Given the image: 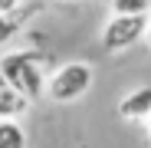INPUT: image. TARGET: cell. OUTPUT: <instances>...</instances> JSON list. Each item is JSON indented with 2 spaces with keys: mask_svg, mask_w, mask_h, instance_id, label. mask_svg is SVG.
<instances>
[{
  "mask_svg": "<svg viewBox=\"0 0 151 148\" xmlns=\"http://www.w3.org/2000/svg\"><path fill=\"white\" fill-rule=\"evenodd\" d=\"M0 76H7L17 89H23L33 102L40 95H46V69H43V56L36 49H17V53L0 56Z\"/></svg>",
  "mask_w": 151,
  "mask_h": 148,
  "instance_id": "6da1fadb",
  "label": "cell"
},
{
  "mask_svg": "<svg viewBox=\"0 0 151 148\" xmlns=\"http://www.w3.org/2000/svg\"><path fill=\"white\" fill-rule=\"evenodd\" d=\"M92 79H95V69L82 59H72V63H63L49 72V82H46V99L56 105H69V102H79V99L92 89Z\"/></svg>",
  "mask_w": 151,
  "mask_h": 148,
  "instance_id": "7a4b0ae2",
  "label": "cell"
},
{
  "mask_svg": "<svg viewBox=\"0 0 151 148\" xmlns=\"http://www.w3.org/2000/svg\"><path fill=\"white\" fill-rule=\"evenodd\" d=\"M145 30H148V13H112L99 33V43L105 53H125L145 40Z\"/></svg>",
  "mask_w": 151,
  "mask_h": 148,
  "instance_id": "3957f363",
  "label": "cell"
},
{
  "mask_svg": "<svg viewBox=\"0 0 151 148\" xmlns=\"http://www.w3.org/2000/svg\"><path fill=\"white\" fill-rule=\"evenodd\" d=\"M30 102L33 99L23 89H17L7 76H0V118H23L30 112Z\"/></svg>",
  "mask_w": 151,
  "mask_h": 148,
  "instance_id": "277c9868",
  "label": "cell"
},
{
  "mask_svg": "<svg viewBox=\"0 0 151 148\" xmlns=\"http://www.w3.org/2000/svg\"><path fill=\"white\" fill-rule=\"evenodd\" d=\"M151 115V86H138L118 102V118L125 122H145Z\"/></svg>",
  "mask_w": 151,
  "mask_h": 148,
  "instance_id": "5b68a950",
  "label": "cell"
},
{
  "mask_svg": "<svg viewBox=\"0 0 151 148\" xmlns=\"http://www.w3.org/2000/svg\"><path fill=\"white\" fill-rule=\"evenodd\" d=\"M0 148H27V129L20 118H0Z\"/></svg>",
  "mask_w": 151,
  "mask_h": 148,
  "instance_id": "8992f818",
  "label": "cell"
},
{
  "mask_svg": "<svg viewBox=\"0 0 151 148\" xmlns=\"http://www.w3.org/2000/svg\"><path fill=\"white\" fill-rule=\"evenodd\" d=\"M112 13H151V0H109Z\"/></svg>",
  "mask_w": 151,
  "mask_h": 148,
  "instance_id": "52a82bcc",
  "label": "cell"
},
{
  "mask_svg": "<svg viewBox=\"0 0 151 148\" xmlns=\"http://www.w3.org/2000/svg\"><path fill=\"white\" fill-rule=\"evenodd\" d=\"M20 30H23V23H17L13 13H10V17H0V46H7Z\"/></svg>",
  "mask_w": 151,
  "mask_h": 148,
  "instance_id": "ba28073f",
  "label": "cell"
},
{
  "mask_svg": "<svg viewBox=\"0 0 151 148\" xmlns=\"http://www.w3.org/2000/svg\"><path fill=\"white\" fill-rule=\"evenodd\" d=\"M20 4H23V0H0V17L17 13V10H20Z\"/></svg>",
  "mask_w": 151,
  "mask_h": 148,
  "instance_id": "9c48e42d",
  "label": "cell"
},
{
  "mask_svg": "<svg viewBox=\"0 0 151 148\" xmlns=\"http://www.w3.org/2000/svg\"><path fill=\"white\" fill-rule=\"evenodd\" d=\"M145 46L151 49V13H148V30H145Z\"/></svg>",
  "mask_w": 151,
  "mask_h": 148,
  "instance_id": "30bf717a",
  "label": "cell"
},
{
  "mask_svg": "<svg viewBox=\"0 0 151 148\" xmlns=\"http://www.w3.org/2000/svg\"><path fill=\"white\" fill-rule=\"evenodd\" d=\"M145 135H148V138H151V115H148V118H145Z\"/></svg>",
  "mask_w": 151,
  "mask_h": 148,
  "instance_id": "8fae6325",
  "label": "cell"
},
{
  "mask_svg": "<svg viewBox=\"0 0 151 148\" xmlns=\"http://www.w3.org/2000/svg\"><path fill=\"white\" fill-rule=\"evenodd\" d=\"M56 4H76V0H56Z\"/></svg>",
  "mask_w": 151,
  "mask_h": 148,
  "instance_id": "7c38bea8",
  "label": "cell"
}]
</instances>
